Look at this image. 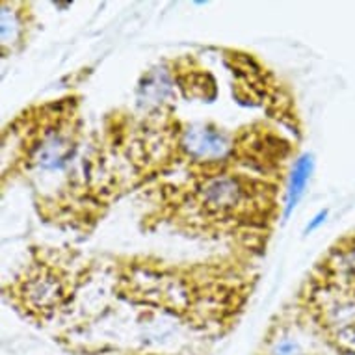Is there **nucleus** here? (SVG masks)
I'll return each mask as SVG.
<instances>
[{"label":"nucleus","instance_id":"nucleus-1","mask_svg":"<svg viewBox=\"0 0 355 355\" xmlns=\"http://www.w3.org/2000/svg\"><path fill=\"white\" fill-rule=\"evenodd\" d=\"M329 281L315 288L313 305L327 335L343 348L355 349V286L327 275Z\"/></svg>","mask_w":355,"mask_h":355},{"label":"nucleus","instance_id":"nucleus-2","mask_svg":"<svg viewBox=\"0 0 355 355\" xmlns=\"http://www.w3.org/2000/svg\"><path fill=\"white\" fill-rule=\"evenodd\" d=\"M181 147L190 162L207 168L225 164L234 151L231 135L212 125H192L182 132Z\"/></svg>","mask_w":355,"mask_h":355},{"label":"nucleus","instance_id":"nucleus-3","mask_svg":"<svg viewBox=\"0 0 355 355\" xmlns=\"http://www.w3.org/2000/svg\"><path fill=\"white\" fill-rule=\"evenodd\" d=\"M75 147V135L65 128L64 123L47 125L30 141L28 162L41 171H58L69 164Z\"/></svg>","mask_w":355,"mask_h":355},{"label":"nucleus","instance_id":"nucleus-4","mask_svg":"<svg viewBox=\"0 0 355 355\" xmlns=\"http://www.w3.org/2000/svg\"><path fill=\"white\" fill-rule=\"evenodd\" d=\"M313 169H315L313 155H302L294 162V166H292L291 177H288V188H286L285 218H288L292 214V210L296 209L297 203L302 201L303 193L307 190L309 181H311Z\"/></svg>","mask_w":355,"mask_h":355},{"label":"nucleus","instance_id":"nucleus-5","mask_svg":"<svg viewBox=\"0 0 355 355\" xmlns=\"http://www.w3.org/2000/svg\"><path fill=\"white\" fill-rule=\"evenodd\" d=\"M327 264V275L355 286V244L335 251Z\"/></svg>","mask_w":355,"mask_h":355},{"label":"nucleus","instance_id":"nucleus-6","mask_svg":"<svg viewBox=\"0 0 355 355\" xmlns=\"http://www.w3.org/2000/svg\"><path fill=\"white\" fill-rule=\"evenodd\" d=\"M23 34V26L19 21L17 13L10 12L8 4H2V45L6 47L8 43H15L19 40V35Z\"/></svg>","mask_w":355,"mask_h":355},{"label":"nucleus","instance_id":"nucleus-7","mask_svg":"<svg viewBox=\"0 0 355 355\" xmlns=\"http://www.w3.org/2000/svg\"><path fill=\"white\" fill-rule=\"evenodd\" d=\"M275 355H305V349L302 348V344L294 340L291 337H283L279 343L275 344L274 349Z\"/></svg>","mask_w":355,"mask_h":355},{"label":"nucleus","instance_id":"nucleus-8","mask_svg":"<svg viewBox=\"0 0 355 355\" xmlns=\"http://www.w3.org/2000/svg\"><path fill=\"white\" fill-rule=\"evenodd\" d=\"M326 218H327V210H322V212H318V214H316V218H315V221H311V223L307 225L309 233H311V231H315L318 225H322V223L326 221Z\"/></svg>","mask_w":355,"mask_h":355}]
</instances>
